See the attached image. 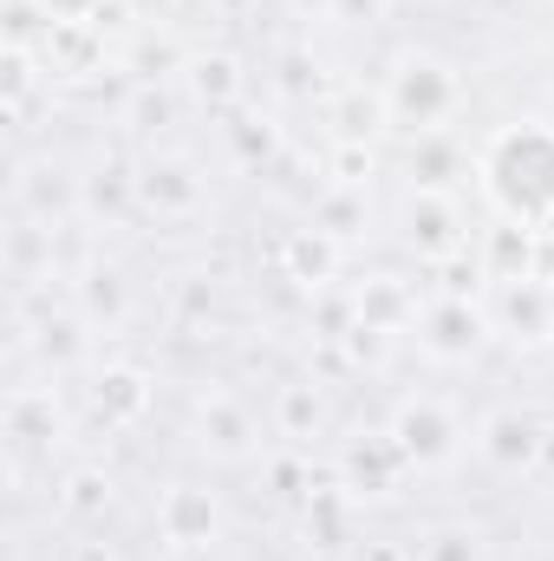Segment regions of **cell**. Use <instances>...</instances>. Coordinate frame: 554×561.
I'll list each match as a JSON object with an SVG mask.
<instances>
[{
  "label": "cell",
  "instance_id": "obj_1",
  "mask_svg": "<svg viewBox=\"0 0 554 561\" xmlns=\"http://www.w3.org/2000/svg\"><path fill=\"white\" fill-rule=\"evenodd\" d=\"M476 183L496 203L509 229H549L554 222V125L516 118L476 157Z\"/></svg>",
  "mask_w": 554,
  "mask_h": 561
},
{
  "label": "cell",
  "instance_id": "obj_2",
  "mask_svg": "<svg viewBox=\"0 0 554 561\" xmlns=\"http://www.w3.org/2000/svg\"><path fill=\"white\" fill-rule=\"evenodd\" d=\"M457 105H463V79H457L437 53L405 46V53L392 59V72H385V99H379L385 125L417 131V138H437V131L450 125Z\"/></svg>",
  "mask_w": 554,
  "mask_h": 561
},
{
  "label": "cell",
  "instance_id": "obj_3",
  "mask_svg": "<svg viewBox=\"0 0 554 561\" xmlns=\"http://www.w3.org/2000/svg\"><path fill=\"white\" fill-rule=\"evenodd\" d=\"M157 536L176 549V556H196V549H216L222 542V503L196 483H170L163 503H157Z\"/></svg>",
  "mask_w": 554,
  "mask_h": 561
},
{
  "label": "cell",
  "instance_id": "obj_4",
  "mask_svg": "<svg viewBox=\"0 0 554 561\" xmlns=\"http://www.w3.org/2000/svg\"><path fill=\"white\" fill-rule=\"evenodd\" d=\"M392 444L405 450V463L437 470V463H450V457H457L463 424L450 419L437 399H405V405H399V419H392Z\"/></svg>",
  "mask_w": 554,
  "mask_h": 561
},
{
  "label": "cell",
  "instance_id": "obj_5",
  "mask_svg": "<svg viewBox=\"0 0 554 561\" xmlns=\"http://www.w3.org/2000/svg\"><path fill=\"white\" fill-rule=\"evenodd\" d=\"M483 340H489V313H476L463 294H443V300H430L424 307V353L430 359H476L483 353Z\"/></svg>",
  "mask_w": 554,
  "mask_h": 561
},
{
  "label": "cell",
  "instance_id": "obj_6",
  "mask_svg": "<svg viewBox=\"0 0 554 561\" xmlns=\"http://www.w3.org/2000/svg\"><path fill=\"white\" fill-rule=\"evenodd\" d=\"M138 196L157 209V216L183 222V216H196V209L209 203V183L196 176V163H189V157H143Z\"/></svg>",
  "mask_w": 554,
  "mask_h": 561
},
{
  "label": "cell",
  "instance_id": "obj_7",
  "mask_svg": "<svg viewBox=\"0 0 554 561\" xmlns=\"http://www.w3.org/2000/svg\"><path fill=\"white\" fill-rule=\"evenodd\" d=\"M196 444L209 457H249L255 450V412L229 392V386H209L196 399Z\"/></svg>",
  "mask_w": 554,
  "mask_h": 561
},
{
  "label": "cell",
  "instance_id": "obj_8",
  "mask_svg": "<svg viewBox=\"0 0 554 561\" xmlns=\"http://www.w3.org/2000/svg\"><path fill=\"white\" fill-rule=\"evenodd\" d=\"M476 450H483L496 470H529V463L549 450V437H542V424L529 419V412L503 405V412H489V419L476 424Z\"/></svg>",
  "mask_w": 554,
  "mask_h": 561
},
{
  "label": "cell",
  "instance_id": "obj_9",
  "mask_svg": "<svg viewBox=\"0 0 554 561\" xmlns=\"http://www.w3.org/2000/svg\"><path fill=\"white\" fill-rule=\"evenodd\" d=\"M489 327H503L509 340L542 346L554 333V287H542V280H503V313Z\"/></svg>",
  "mask_w": 554,
  "mask_h": 561
},
{
  "label": "cell",
  "instance_id": "obj_10",
  "mask_svg": "<svg viewBox=\"0 0 554 561\" xmlns=\"http://www.w3.org/2000/svg\"><path fill=\"white\" fill-rule=\"evenodd\" d=\"M405 236L424 255H457L463 249V229H457V209H450L443 190H417L412 209H405Z\"/></svg>",
  "mask_w": 554,
  "mask_h": 561
},
{
  "label": "cell",
  "instance_id": "obj_11",
  "mask_svg": "<svg viewBox=\"0 0 554 561\" xmlns=\"http://www.w3.org/2000/svg\"><path fill=\"white\" fill-rule=\"evenodd\" d=\"M150 405V379L138 366H105L99 373V419L105 424H138Z\"/></svg>",
  "mask_w": 554,
  "mask_h": 561
},
{
  "label": "cell",
  "instance_id": "obj_12",
  "mask_svg": "<svg viewBox=\"0 0 554 561\" xmlns=\"http://www.w3.org/2000/svg\"><path fill=\"white\" fill-rule=\"evenodd\" d=\"M53 431H59L53 392H13L7 399V437H13V450H39V444H53Z\"/></svg>",
  "mask_w": 554,
  "mask_h": 561
},
{
  "label": "cell",
  "instance_id": "obj_13",
  "mask_svg": "<svg viewBox=\"0 0 554 561\" xmlns=\"http://www.w3.org/2000/svg\"><path fill=\"white\" fill-rule=\"evenodd\" d=\"M85 320L92 327H118L125 320V275H112V268L85 275Z\"/></svg>",
  "mask_w": 554,
  "mask_h": 561
},
{
  "label": "cell",
  "instance_id": "obj_14",
  "mask_svg": "<svg viewBox=\"0 0 554 561\" xmlns=\"http://www.w3.org/2000/svg\"><path fill=\"white\" fill-rule=\"evenodd\" d=\"M320 419H326V405L313 386H280V431L307 437V431H320Z\"/></svg>",
  "mask_w": 554,
  "mask_h": 561
},
{
  "label": "cell",
  "instance_id": "obj_15",
  "mask_svg": "<svg viewBox=\"0 0 554 561\" xmlns=\"http://www.w3.org/2000/svg\"><path fill=\"white\" fill-rule=\"evenodd\" d=\"M189 72H196V92H203V99H216V105H229V99L242 92V72H235V59H229V53H216V59H196Z\"/></svg>",
  "mask_w": 554,
  "mask_h": 561
},
{
  "label": "cell",
  "instance_id": "obj_16",
  "mask_svg": "<svg viewBox=\"0 0 554 561\" xmlns=\"http://www.w3.org/2000/svg\"><path fill=\"white\" fill-rule=\"evenodd\" d=\"M105 503H112V483H105L99 470H79V477H72V496H66V510H72V516H99Z\"/></svg>",
  "mask_w": 554,
  "mask_h": 561
},
{
  "label": "cell",
  "instance_id": "obj_17",
  "mask_svg": "<svg viewBox=\"0 0 554 561\" xmlns=\"http://www.w3.org/2000/svg\"><path fill=\"white\" fill-rule=\"evenodd\" d=\"M424 561H483V549H476L470 529H437V536L424 542Z\"/></svg>",
  "mask_w": 554,
  "mask_h": 561
},
{
  "label": "cell",
  "instance_id": "obj_18",
  "mask_svg": "<svg viewBox=\"0 0 554 561\" xmlns=\"http://www.w3.org/2000/svg\"><path fill=\"white\" fill-rule=\"evenodd\" d=\"M99 7H105V0H39V13H46L53 26H85V20H99Z\"/></svg>",
  "mask_w": 554,
  "mask_h": 561
},
{
  "label": "cell",
  "instance_id": "obj_19",
  "mask_svg": "<svg viewBox=\"0 0 554 561\" xmlns=\"http://www.w3.org/2000/svg\"><path fill=\"white\" fill-rule=\"evenodd\" d=\"M293 7H300V13H307V7H313V13H333V0H293Z\"/></svg>",
  "mask_w": 554,
  "mask_h": 561
}]
</instances>
